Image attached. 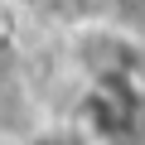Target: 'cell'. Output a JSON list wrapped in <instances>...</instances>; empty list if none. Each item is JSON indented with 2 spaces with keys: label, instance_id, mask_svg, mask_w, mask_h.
<instances>
[]
</instances>
